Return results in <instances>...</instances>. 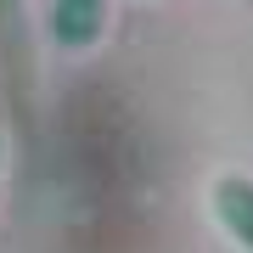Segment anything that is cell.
<instances>
[{
    "label": "cell",
    "mask_w": 253,
    "mask_h": 253,
    "mask_svg": "<svg viewBox=\"0 0 253 253\" xmlns=\"http://www.w3.org/2000/svg\"><path fill=\"white\" fill-rule=\"evenodd\" d=\"M0 62L6 90L28 113L34 107V34H28V0H0Z\"/></svg>",
    "instance_id": "1"
},
{
    "label": "cell",
    "mask_w": 253,
    "mask_h": 253,
    "mask_svg": "<svg viewBox=\"0 0 253 253\" xmlns=\"http://www.w3.org/2000/svg\"><path fill=\"white\" fill-rule=\"evenodd\" d=\"M107 11H113V0H51L45 34L62 51L84 56L90 45H101V34H107Z\"/></svg>",
    "instance_id": "2"
},
{
    "label": "cell",
    "mask_w": 253,
    "mask_h": 253,
    "mask_svg": "<svg viewBox=\"0 0 253 253\" xmlns=\"http://www.w3.org/2000/svg\"><path fill=\"white\" fill-rule=\"evenodd\" d=\"M214 219L242 253H253V174H219L214 180Z\"/></svg>",
    "instance_id": "3"
}]
</instances>
